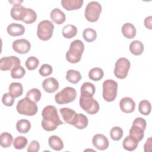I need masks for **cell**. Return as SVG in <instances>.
Instances as JSON below:
<instances>
[{"label":"cell","instance_id":"cell-1","mask_svg":"<svg viewBox=\"0 0 152 152\" xmlns=\"http://www.w3.org/2000/svg\"><path fill=\"white\" fill-rule=\"evenodd\" d=\"M42 126L47 131L55 130L57 127L64 124L61 121L55 106L49 105L45 107L42 112Z\"/></svg>","mask_w":152,"mask_h":152},{"label":"cell","instance_id":"cell-2","mask_svg":"<svg viewBox=\"0 0 152 152\" xmlns=\"http://www.w3.org/2000/svg\"><path fill=\"white\" fill-rule=\"evenodd\" d=\"M84 50V45L80 40H75L71 44L66 53V60L72 64L78 62Z\"/></svg>","mask_w":152,"mask_h":152},{"label":"cell","instance_id":"cell-3","mask_svg":"<svg viewBox=\"0 0 152 152\" xmlns=\"http://www.w3.org/2000/svg\"><path fill=\"white\" fill-rule=\"evenodd\" d=\"M16 109L19 114L30 116L35 115L38 110L36 103L27 97L18 102Z\"/></svg>","mask_w":152,"mask_h":152},{"label":"cell","instance_id":"cell-4","mask_svg":"<svg viewBox=\"0 0 152 152\" xmlns=\"http://www.w3.org/2000/svg\"><path fill=\"white\" fill-rule=\"evenodd\" d=\"M76 97L77 91L75 89L71 87H66L55 94V100L56 103L64 104L74 101Z\"/></svg>","mask_w":152,"mask_h":152},{"label":"cell","instance_id":"cell-5","mask_svg":"<svg viewBox=\"0 0 152 152\" xmlns=\"http://www.w3.org/2000/svg\"><path fill=\"white\" fill-rule=\"evenodd\" d=\"M118 83L113 80H106L103 83V97L108 102H113L117 96Z\"/></svg>","mask_w":152,"mask_h":152},{"label":"cell","instance_id":"cell-6","mask_svg":"<svg viewBox=\"0 0 152 152\" xmlns=\"http://www.w3.org/2000/svg\"><path fill=\"white\" fill-rule=\"evenodd\" d=\"M53 30L54 26L50 21L48 20H43L37 26V36L42 40H48L52 37Z\"/></svg>","mask_w":152,"mask_h":152},{"label":"cell","instance_id":"cell-7","mask_svg":"<svg viewBox=\"0 0 152 152\" xmlns=\"http://www.w3.org/2000/svg\"><path fill=\"white\" fill-rule=\"evenodd\" d=\"M146 124V121L144 118L140 117L135 118L129 129V135L135 138L139 142L141 141L144 138Z\"/></svg>","mask_w":152,"mask_h":152},{"label":"cell","instance_id":"cell-8","mask_svg":"<svg viewBox=\"0 0 152 152\" xmlns=\"http://www.w3.org/2000/svg\"><path fill=\"white\" fill-rule=\"evenodd\" d=\"M101 5L96 1L89 2L85 9L84 15L87 20L91 23L96 22L98 20L102 12Z\"/></svg>","mask_w":152,"mask_h":152},{"label":"cell","instance_id":"cell-9","mask_svg":"<svg viewBox=\"0 0 152 152\" xmlns=\"http://www.w3.org/2000/svg\"><path fill=\"white\" fill-rule=\"evenodd\" d=\"M129 61L125 58H121L115 63L114 74L119 79H124L126 77L130 69Z\"/></svg>","mask_w":152,"mask_h":152},{"label":"cell","instance_id":"cell-10","mask_svg":"<svg viewBox=\"0 0 152 152\" xmlns=\"http://www.w3.org/2000/svg\"><path fill=\"white\" fill-rule=\"evenodd\" d=\"M79 103L80 107L90 115L96 114L99 110V104L93 97H84L80 96Z\"/></svg>","mask_w":152,"mask_h":152},{"label":"cell","instance_id":"cell-11","mask_svg":"<svg viewBox=\"0 0 152 152\" xmlns=\"http://www.w3.org/2000/svg\"><path fill=\"white\" fill-rule=\"evenodd\" d=\"M20 59L15 56H5L0 59V69L1 71L11 70L14 67L20 65Z\"/></svg>","mask_w":152,"mask_h":152},{"label":"cell","instance_id":"cell-12","mask_svg":"<svg viewBox=\"0 0 152 152\" xmlns=\"http://www.w3.org/2000/svg\"><path fill=\"white\" fill-rule=\"evenodd\" d=\"M59 112L65 123L75 125L78 121V113H77L75 110L68 107H63L59 109Z\"/></svg>","mask_w":152,"mask_h":152},{"label":"cell","instance_id":"cell-13","mask_svg":"<svg viewBox=\"0 0 152 152\" xmlns=\"http://www.w3.org/2000/svg\"><path fill=\"white\" fill-rule=\"evenodd\" d=\"M31 48L30 43L26 39H17L12 43L13 50L20 54H26L29 52Z\"/></svg>","mask_w":152,"mask_h":152},{"label":"cell","instance_id":"cell-14","mask_svg":"<svg viewBox=\"0 0 152 152\" xmlns=\"http://www.w3.org/2000/svg\"><path fill=\"white\" fill-rule=\"evenodd\" d=\"M93 146L99 150H104L109 147V141L107 137L101 134H97L94 135L92 139Z\"/></svg>","mask_w":152,"mask_h":152},{"label":"cell","instance_id":"cell-15","mask_svg":"<svg viewBox=\"0 0 152 152\" xmlns=\"http://www.w3.org/2000/svg\"><path fill=\"white\" fill-rule=\"evenodd\" d=\"M121 110L126 113H130L134 111L135 103L132 99L129 97H125L121 99L119 102Z\"/></svg>","mask_w":152,"mask_h":152},{"label":"cell","instance_id":"cell-16","mask_svg":"<svg viewBox=\"0 0 152 152\" xmlns=\"http://www.w3.org/2000/svg\"><path fill=\"white\" fill-rule=\"evenodd\" d=\"M42 87L46 92L53 93L59 88V83L55 78L49 77L43 81Z\"/></svg>","mask_w":152,"mask_h":152},{"label":"cell","instance_id":"cell-17","mask_svg":"<svg viewBox=\"0 0 152 152\" xmlns=\"http://www.w3.org/2000/svg\"><path fill=\"white\" fill-rule=\"evenodd\" d=\"M27 8L22 5L13 6L11 10V16L15 20L22 21L26 12Z\"/></svg>","mask_w":152,"mask_h":152},{"label":"cell","instance_id":"cell-18","mask_svg":"<svg viewBox=\"0 0 152 152\" xmlns=\"http://www.w3.org/2000/svg\"><path fill=\"white\" fill-rule=\"evenodd\" d=\"M8 33L11 36H19L23 35L25 32L24 27L18 23H11L7 27Z\"/></svg>","mask_w":152,"mask_h":152},{"label":"cell","instance_id":"cell-19","mask_svg":"<svg viewBox=\"0 0 152 152\" xmlns=\"http://www.w3.org/2000/svg\"><path fill=\"white\" fill-rule=\"evenodd\" d=\"M81 96L84 97H93L96 91L95 86L90 82L84 83L81 87Z\"/></svg>","mask_w":152,"mask_h":152},{"label":"cell","instance_id":"cell-20","mask_svg":"<svg viewBox=\"0 0 152 152\" xmlns=\"http://www.w3.org/2000/svg\"><path fill=\"white\" fill-rule=\"evenodd\" d=\"M83 2V0H62L61 4L66 10L72 11L80 9Z\"/></svg>","mask_w":152,"mask_h":152},{"label":"cell","instance_id":"cell-21","mask_svg":"<svg viewBox=\"0 0 152 152\" xmlns=\"http://www.w3.org/2000/svg\"><path fill=\"white\" fill-rule=\"evenodd\" d=\"M51 20L56 24H61L65 21V14L59 8H54L50 14Z\"/></svg>","mask_w":152,"mask_h":152},{"label":"cell","instance_id":"cell-22","mask_svg":"<svg viewBox=\"0 0 152 152\" xmlns=\"http://www.w3.org/2000/svg\"><path fill=\"white\" fill-rule=\"evenodd\" d=\"M139 141L131 135L127 136L125 138L122 142L124 148L127 151H133L135 150L138 146Z\"/></svg>","mask_w":152,"mask_h":152},{"label":"cell","instance_id":"cell-23","mask_svg":"<svg viewBox=\"0 0 152 152\" xmlns=\"http://www.w3.org/2000/svg\"><path fill=\"white\" fill-rule=\"evenodd\" d=\"M122 33L126 38L131 39L134 38L136 35V28L132 24L126 23L122 27Z\"/></svg>","mask_w":152,"mask_h":152},{"label":"cell","instance_id":"cell-24","mask_svg":"<svg viewBox=\"0 0 152 152\" xmlns=\"http://www.w3.org/2000/svg\"><path fill=\"white\" fill-rule=\"evenodd\" d=\"M49 145L52 149L56 151H60L64 148V143L62 140L56 135H52L49 138Z\"/></svg>","mask_w":152,"mask_h":152},{"label":"cell","instance_id":"cell-25","mask_svg":"<svg viewBox=\"0 0 152 152\" xmlns=\"http://www.w3.org/2000/svg\"><path fill=\"white\" fill-rule=\"evenodd\" d=\"M9 93L15 98L18 97L23 93V86L20 83H12L8 88Z\"/></svg>","mask_w":152,"mask_h":152},{"label":"cell","instance_id":"cell-26","mask_svg":"<svg viewBox=\"0 0 152 152\" xmlns=\"http://www.w3.org/2000/svg\"><path fill=\"white\" fill-rule=\"evenodd\" d=\"M144 45L139 40H134L129 45L130 52L134 55H140L144 51Z\"/></svg>","mask_w":152,"mask_h":152},{"label":"cell","instance_id":"cell-27","mask_svg":"<svg viewBox=\"0 0 152 152\" xmlns=\"http://www.w3.org/2000/svg\"><path fill=\"white\" fill-rule=\"evenodd\" d=\"M16 128L19 133L26 134L31 128L30 122L27 119H20L16 124Z\"/></svg>","mask_w":152,"mask_h":152},{"label":"cell","instance_id":"cell-28","mask_svg":"<svg viewBox=\"0 0 152 152\" xmlns=\"http://www.w3.org/2000/svg\"><path fill=\"white\" fill-rule=\"evenodd\" d=\"M62 35L66 39H71L76 36L77 28L72 24H67L62 28Z\"/></svg>","mask_w":152,"mask_h":152},{"label":"cell","instance_id":"cell-29","mask_svg":"<svg viewBox=\"0 0 152 152\" xmlns=\"http://www.w3.org/2000/svg\"><path fill=\"white\" fill-rule=\"evenodd\" d=\"M82 77L80 72L74 69H69L66 74V79L72 84L78 83Z\"/></svg>","mask_w":152,"mask_h":152},{"label":"cell","instance_id":"cell-30","mask_svg":"<svg viewBox=\"0 0 152 152\" xmlns=\"http://www.w3.org/2000/svg\"><path fill=\"white\" fill-rule=\"evenodd\" d=\"M13 138L11 134L8 132H3L0 135V144L4 148L10 147L12 143Z\"/></svg>","mask_w":152,"mask_h":152},{"label":"cell","instance_id":"cell-31","mask_svg":"<svg viewBox=\"0 0 152 152\" xmlns=\"http://www.w3.org/2000/svg\"><path fill=\"white\" fill-rule=\"evenodd\" d=\"M103 71L98 67L92 68L88 72V77L93 81H99L103 77Z\"/></svg>","mask_w":152,"mask_h":152},{"label":"cell","instance_id":"cell-32","mask_svg":"<svg viewBox=\"0 0 152 152\" xmlns=\"http://www.w3.org/2000/svg\"><path fill=\"white\" fill-rule=\"evenodd\" d=\"M42 96V93L40 91L36 88L30 89L26 94V97L28 98L30 100L33 101L34 103L38 102Z\"/></svg>","mask_w":152,"mask_h":152},{"label":"cell","instance_id":"cell-33","mask_svg":"<svg viewBox=\"0 0 152 152\" xmlns=\"http://www.w3.org/2000/svg\"><path fill=\"white\" fill-rule=\"evenodd\" d=\"M84 39L87 42H92L94 41L97 37L96 31L91 28H87L83 32Z\"/></svg>","mask_w":152,"mask_h":152},{"label":"cell","instance_id":"cell-34","mask_svg":"<svg viewBox=\"0 0 152 152\" xmlns=\"http://www.w3.org/2000/svg\"><path fill=\"white\" fill-rule=\"evenodd\" d=\"M151 104L147 100H141L138 105V110L143 115H148L151 112Z\"/></svg>","mask_w":152,"mask_h":152},{"label":"cell","instance_id":"cell-35","mask_svg":"<svg viewBox=\"0 0 152 152\" xmlns=\"http://www.w3.org/2000/svg\"><path fill=\"white\" fill-rule=\"evenodd\" d=\"M36 19H37V14L36 12L31 8H27L26 12L23 21L26 24H29L35 22Z\"/></svg>","mask_w":152,"mask_h":152},{"label":"cell","instance_id":"cell-36","mask_svg":"<svg viewBox=\"0 0 152 152\" xmlns=\"http://www.w3.org/2000/svg\"><path fill=\"white\" fill-rule=\"evenodd\" d=\"M26 74V71L21 65H17L14 67L11 71V75L12 78L20 79L23 78Z\"/></svg>","mask_w":152,"mask_h":152},{"label":"cell","instance_id":"cell-37","mask_svg":"<svg viewBox=\"0 0 152 152\" xmlns=\"http://www.w3.org/2000/svg\"><path fill=\"white\" fill-rule=\"evenodd\" d=\"M27 144V139L23 136L17 137L13 142L14 147L17 150H21L26 147Z\"/></svg>","mask_w":152,"mask_h":152},{"label":"cell","instance_id":"cell-38","mask_svg":"<svg viewBox=\"0 0 152 152\" xmlns=\"http://www.w3.org/2000/svg\"><path fill=\"white\" fill-rule=\"evenodd\" d=\"M39 64V59L35 56H30L28 57L25 62L26 68L28 70H34L36 69Z\"/></svg>","mask_w":152,"mask_h":152},{"label":"cell","instance_id":"cell-39","mask_svg":"<svg viewBox=\"0 0 152 152\" xmlns=\"http://www.w3.org/2000/svg\"><path fill=\"white\" fill-rule=\"evenodd\" d=\"M88 124V120L87 117L83 113H78V121L74 126L79 129H83L87 126Z\"/></svg>","mask_w":152,"mask_h":152},{"label":"cell","instance_id":"cell-40","mask_svg":"<svg viewBox=\"0 0 152 152\" xmlns=\"http://www.w3.org/2000/svg\"><path fill=\"white\" fill-rule=\"evenodd\" d=\"M110 135L114 141L120 140L123 135V130L119 126H114L110 131Z\"/></svg>","mask_w":152,"mask_h":152},{"label":"cell","instance_id":"cell-41","mask_svg":"<svg viewBox=\"0 0 152 152\" xmlns=\"http://www.w3.org/2000/svg\"><path fill=\"white\" fill-rule=\"evenodd\" d=\"M53 71L52 67L47 64H45L41 66L40 68L39 72V74L43 76V77H46L48 75H50Z\"/></svg>","mask_w":152,"mask_h":152},{"label":"cell","instance_id":"cell-42","mask_svg":"<svg viewBox=\"0 0 152 152\" xmlns=\"http://www.w3.org/2000/svg\"><path fill=\"white\" fill-rule=\"evenodd\" d=\"M15 97L12 96L10 93H5L2 98L3 104L7 106H12L14 104Z\"/></svg>","mask_w":152,"mask_h":152},{"label":"cell","instance_id":"cell-43","mask_svg":"<svg viewBox=\"0 0 152 152\" xmlns=\"http://www.w3.org/2000/svg\"><path fill=\"white\" fill-rule=\"evenodd\" d=\"M40 150V144L37 141H32L27 147L28 152H37Z\"/></svg>","mask_w":152,"mask_h":152},{"label":"cell","instance_id":"cell-44","mask_svg":"<svg viewBox=\"0 0 152 152\" xmlns=\"http://www.w3.org/2000/svg\"><path fill=\"white\" fill-rule=\"evenodd\" d=\"M151 20H152V17L151 16L147 17L144 20V25H145V27L150 29V30L152 29Z\"/></svg>","mask_w":152,"mask_h":152},{"label":"cell","instance_id":"cell-45","mask_svg":"<svg viewBox=\"0 0 152 152\" xmlns=\"http://www.w3.org/2000/svg\"><path fill=\"white\" fill-rule=\"evenodd\" d=\"M144 151L147 152L151 151V137H149L148 140H147L145 144L144 145Z\"/></svg>","mask_w":152,"mask_h":152},{"label":"cell","instance_id":"cell-46","mask_svg":"<svg viewBox=\"0 0 152 152\" xmlns=\"http://www.w3.org/2000/svg\"><path fill=\"white\" fill-rule=\"evenodd\" d=\"M9 2L11 3L14 6H18V5H21V4L23 2V1H9Z\"/></svg>","mask_w":152,"mask_h":152}]
</instances>
